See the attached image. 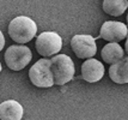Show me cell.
<instances>
[{"label": "cell", "instance_id": "4fadbf2b", "mask_svg": "<svg viewBox=\"0 0 128 120\" xmlns=\"http://www.w3.org/2000/svg\"><path fill=\"white\" fill-rule=\"evenodd\" d=\"M4 46H5V37H4V34L0 31V52L4 48Z\"/></svg>", "mask_w": 128, "mask_h": 120}, {"label": "cell", "instance_id": "30bf717a", "mask_svg": "<svg viewBox=\"0 0 128 120\" xmlns=\"http://www.w3.org/2000/svg\"><path fill=\"white\" fill-rule=\"evenodd\" d=\"M109 77L117 84L128 83V58H123L122 60L109 67Z\"/></svg>", "mask_w": 128, "mask_h": 120}, {"label": "cell", "instance_id": "2e32d148", "mask_svg": "<svg viewBox=\"0 0 128 120\" xmlns=\"http://www.w3.org/2000/svg\"><path fill=\"white\" fill-rule=\"evenodd\" d=\"M127 23H128V15H127Z\"/></svg>", "mask_w": 128, "mask_h": 120}, {"label": "cell", "instance_id": "ba28073f", "mask_svg": "<svg viewBox=\"0 0 128 120\" xmlns=\"http://www.w3.org/2000/svg\"><path fill=\"white\" fill-rule=\"evenodd\" d=\"M104 66L96 59H88L82 65V77L89 83H96L103 78Z\"/></svg>", "mask_w": 128, "mask_h": 120}, {"label": "cell", "instance_id": "5b68a950", "mask_svg": "<svg viewBox=\"0 0 128 120\" xmlns=\"http://www.w3.org/2000/svg\"><path fill=\"white\" fill-rule=\"evenodd\" d=\"M36 51L42 57H52L61 51L62 39L54 31H44L40 34L36 39Z\"/></svg>", "mask_w": 128, "mask_h": 120}, {"label": "cell", "instance_id": "7a4b0ae2", "mask_svg": "<svg viewBox=\"0 0 128 120\" xmlns=\"http://www.w3.org/2000/svg\"><path fill=\"white\" fill-rule=\"evenodd\" d=\"M50 69L54 77V84L64 85L74 77V63L66 54H58L50 60Z\"/></svg>", "mask_w": 128, "mask_h": 120}, {"label": "cell", "instance_id": "9a60e30c", "mask_svg": "<svg viewBox=\"0 0 128 120\" xmlns=\"http://www.w3.org/2000/svg\"><path fill=\"white\" fill-rule=\"evenodd\" d=\"M0 72H1V63H0Z\"/></svg>", "mask_w": 128, "mask_h": 120}, {"label": "cell", "instance_id": "277c9868", "mask_svg": "<svg viewBox=\"0 0 128 120\" xmlns=\"http://www.w3.org/2000/svg\"><path fill=\"white\" fill-rule=\"evenodd\" d=\"M31 58H32V54H31L30 48L24 45L10 46L5 52V63L7 67L13 71L23 70L30 63Z\"/></svg>", "mask_w": 128, "mask_h": 120}, {"label": "cell", "instance_id": "8fae6325", "mask_svg": "<svg viewBox=\"0 0 128 120\" xmlns=\"http://www.w3.org/2000/svg\"><path fill=\"white\" fill-rule=\"evenodd\" d=\"M123 55H124V52L118 43H108L102 49V59L106 64L114 65L118 63L124 58Z\"/></svg>", "mask_w": 128, "mask_h": 120}, {"label": "cell", "instance_id": "6da1fadb", "mask_svg": "<svg viewBox=\"0 0 128 120\" xmlns=\"http://www.w3.org/2000/svg\"><path fill=\"white\" fill-rule=\"evenodd\" d=\"M37 25L31 18L19 16L8 24V35L17 43H26L36 36Z\"/></svg>", "mask_w": 128, "mask_h": 120}, {"label": "cell", "instance_id": "3957f363", "mask_svg": "<svg viewBox=\"0 0 128 120\" xmlns=\"http://www.w3.org/2000/svg\"><path fill=\"white\" fill-rule=\"evenodd\" d=\"M30 82L37 88H50L54 85V77L50 69V60L41 59L29 70Z\"/></svg>", "mask_w": 128, "mask_h": 120}, {"label": "cell", "instance_id": "52a82bcc", "mask_svg": "<svg viewBox=\"0 0 128 120\" xmlns=\"http://www.w3.org/2000/svg\"><path fill=\"white\" fill-rule=\"evenodd\" d=\"M128 35V28L121 22H106L100 28V37L109 43H118L126 39Z\"/></svg>", "mask_w": 128, "mask_h": 120}, {"label": "cell", "instance_id": "7c38bea8", "mask_svg": "<svg viewBox=\"0 0 128 120\" xmlns=\"http://www.w3.org/2000/svg\"><path fill=\"white\" fill-rule=\"evenodd\" d=\"M128 7L127 0H104L103 1V10L106 13L118 17L124 13Z\"/></svg>", "mask_w": 128, "mask_h": 120}, {"label": "cell", "instance_id": "8992f818", "mask_svg": "<svg viewBox=\"0 0 128 120\" xmlns=\"http://www.w3.org/2000/svg\"><path fill=\"white\" fill-rule=\"evenodd\" d=\"M73 53L79 59H91L97 52L96 41L91 35H76L71 40Z\"/></svg>", "mask_w": 128, "mask_h": 120}, {"label": "cell", "instance_id": "5bb4252c", "mask_svg": "<svg viewBox=\"0 0 128 120\" xmlns=\"http://www.w3.org/2000/svg\"><path fill=\"white\" fill-rule=\"evenodd\" d=\"M124 49H126V53L128 54V39L126 40V43H124Z\"/></svg>", "mask_w": 128, "mask_h": 120}, {"label": "cell", "instance_id": "9c48e42d", "mask_svg": "<svg viewBox=\"0 0 128 120\" xmlns=\"http://www.w3.org/2000/svg\"><path fill=\"white\" fill-rule=\"evenodd\" d=\"M23 114V106L14 100L0 103V120H22Z\"/></svg>", "mask_w": 128, "mask_h": 120}]
</instances>
